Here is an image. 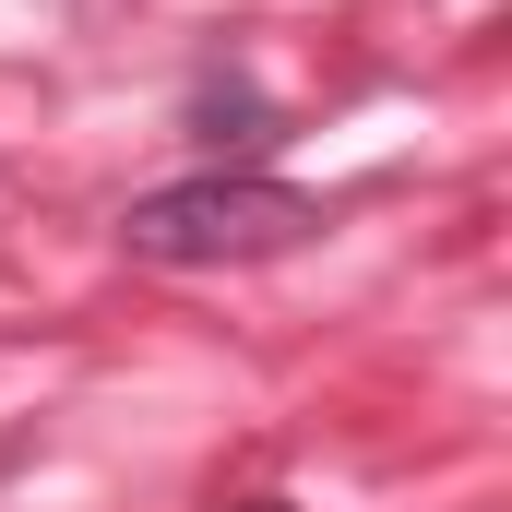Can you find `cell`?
<instances>
[{"label":"cell","mask_w":512,"mask_h":512,"mask_svg":"<svg viewBox=\"0 0 512 512\" xmlns=\"http://www.w3.org/2000/svg\"><path fill=\"white\" fill-rule=\"evenodd\" d=\"M322 227V203L310 191H286V179H179V191H143L120 215V239H131V262H262V251H298Z\"/></svg>","instance_id":"obj_1"},{"label":"cell","mask_w":512,"mask_h":512,"mask_svg":"<svg viewBox=\"0 0 512 512\" xmlns=\"http://www.w3.org/2000/svg\"><path fill=\"white\" fill-rule=\"evenodd\" d=\"M239 512H286V501H239Z\"/></svg>","instance_id":"obj_2"}]
</instances>
